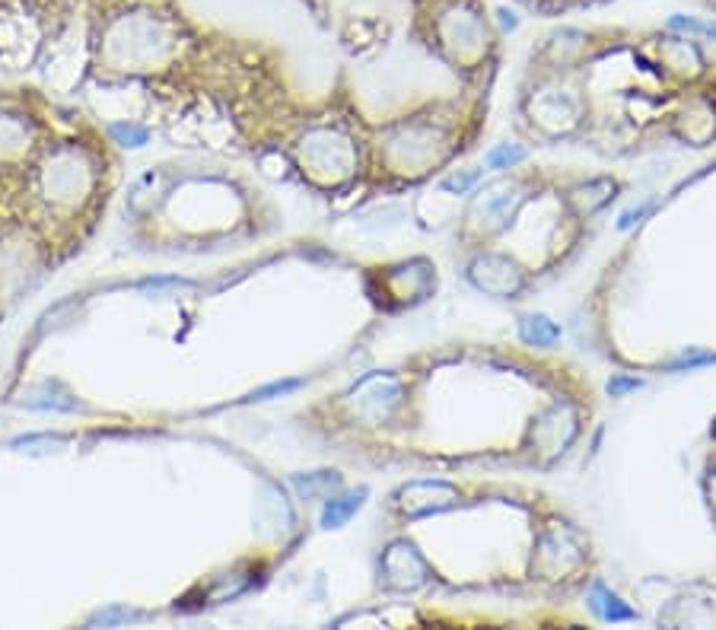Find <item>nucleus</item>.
I'll use <instances>...</instances> for the list:
<instances>
[{"mask_svg":"<svg viewBox=\"0 0 716 630\" xmlns=\"http://www.w3.org/2000/svg\"><path fill=\"white\" fill-rule=\"evenodd\" d=\"M526 156V150H519V147H500V150H494V153L488 156V166L490 170H503V166H516Z\"/></svg>","mask_w":716,"mask_h":630,"instance_id":"4","label":"nucleus"},{"mask_svg":"<svg viewBox=\"0 0 716 630\" xmlns=\"http://www.w3.org/2000/svg\"><path fill=\"white\" fill-rule=\"evenodd\" d=\"M300 383H280V385H271V389H261L258 398H267V395H284V392H294Z\"/></svg>","mask_w":716,"mask_h":630,"instance_id":"6","label":"nucleus"},{"mask_svg":"<svg viewBox=\"0 0 716 630\" xmlns=\"http://www.w3.org/2000/svg\"><path fill=\"white\" fill-rule=\"evenodd\" d=\"M522 332V341L526 344H535V347H551L560 341V325H554L551 319H545V315H526L519 325Z\"/></svg>","mask_w":716,"mask_h":630,"instance_id":"1","label":"nucleus"},{"mask_svg":"<svg viewBox=\"0 0 716 630\" xmlns=\"http://www.w3.org/2000/svg\"><path fill=\"white\" fill-rule=\"evenodd\" d=\"M627 389H640V379H612V383H608V392H612V395H621V392H627Z\"/></svg>","mask_w":716,"mask_h":630,"instance_id":"5","label":"nucleus"},{"mask_svg":"<svg viewBox=\"0 0 716 630\" xmlns=\"http://www.w3.org/2000/svg\"><path fill=\"white\" fill-rule=\"evenodd\" d=\"M475 179H478V176H465V179H459V176H456V179H446L443 189H459V191H465L471 182H475Z\"/></svg>","mask_w":716,"mask_h":630,"instance_id":"7","label":"nucleus"},{"mask_svg":"<svg viewBox=\"0 0 716 630\" xmlns=\"http://www.w3.org/2000/svg\"><path fill=\"white\" fill-rule=\"evenodd\" d=\"M593 608L599 611V615L605 617V621H612V624L614 621H634V617H637V611L627 608V605L621 602V598L614 596V592H608L602 583L593 586Z\"/></svg>","mask_w":716,"mask_h":630,"instance_id":"2","label":"nucleus"},{"mask_svg":"<svg viewBox=\"0 0 716 630\" xmlns=\"http://www.w3.org/2000/svg\"><path fill=\"white\" fill-rule=\"evenodd\" d=\"M363 497H366V490H353V494H347V497H338V500H332L325 507V513H322V526L325 528H338V526H344L347 519H351L353 513H357L360 507H363Z\"/></svg>","mask_w":716,"mask_h":630,"instance_id":"3","label":"nucleus"}]
</instances>
